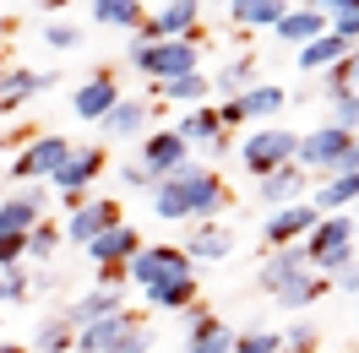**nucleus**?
Listing matches in <instances>:
<instances>
[{
	"label": "nucleus",
	"instance_id": "obj_1",
	"mask_svg": "<svg viewBox=\"0 0 359 353\" xmlns=\"http://www.w3.org/2000/svg\"><path fill=\"white\" fill-rule=\"evenodd\" d=\"M229 207V185L218 169H207V163H180L175 174H163L153 185V212L163 223H207L218 218Z\"/></svg>",
	"mask_w": 359,
	"mask_h": 353
},
{
	"label": "nucleus",
	"instance_id": "obj_2",
	"mask_svg": "<svg viewBox=\"0 0 359 353\" xmlns=\"http://www.w3.org/2000/svg\"><path fill=\"white\" fill-rule=\"evenodd\" d=\"M299 250H305V261H311L321 277H332L337 266L354 261V218H348V212H327V218L299 240Z\"/></svg>",
	"mask_w": 359,
	"mask_h": 353
},
{
	"label": "nucleus",
	"instance_id": "obj_3",
	"mask_svg": "<svg viewBox=\"0 0 359 353\" xmlns=\"http://www.w3.org/2000/svg\"><path fill=\"white\" fill-rule=\"evenodd\" d=\"M131 66L153 82H175L202 71V44L196 39H158V44H131Z\"/></svg>",
	"mask_w": 359,
	"mask_h": 353
},
{
	"label": "nucleus",
	"instance_id": "obj_4",
	"mask_svg": "<svg viewBox=\"0 0 359 353\" xmlns=\"http://www.w3.org/2000/svg\"><path fill=\"white\" fill-rule=\"evenodd\" d=\"M71 136L60 131H39V136H27L22 147H17V158H11V179H22V185H39V179H49L60 163L71 158Z\"/></svg>",
	"mask_w": 359,
	"mask_h": 353
},
{
	"label": "nucleus",
	"instance_id": "obj_5",
	"mask_svg": "<svg viewBox=\"0 0 359 353\" xmlns=\"http://www.w3.org/2000/svg\"><path fill=\"white\" fill-rule=\"evenodd\" d=\"M175 277H196L191 272V256L180 244H142L131 261H126V283H136L142 293L158 283H175Z\"/></svg>",
	"mask_w": 359,
	"mask_h": 353
},
{
	"label": "nucleus",
	"instance_id": "obj_6",
	"mask_svg": "<svg viewBox=\"0 0 359 353\" xmlns=\"http://www.w3.org/2000/svg\"><path fill=\"white\" fill-rule=\"evenodd\" d=\"M294 147H299L294 131H283V125H256V131L240 141V163L262 179V174H272L278 163H294Z\"/></svg>",
	"mask_w": 359,
	"mask_h": 353
},
{
	"label": "nucleus",
	"instance_id": "obj_7",
	"mask_svg": "<svg viewBox=\"0 0 359 353\" xmlns=\"http://www.w3.org/2000/svg\"><path fill=\"white\" fill-rule=\"evenodd\" d=\"M104 163H109V153H104V147H71V158L55 169V174H49V185H55L71 207H82V201H88V191H93V179L104 174Z\"/></svg>",
	"mask_w": 359,
	"mask_h": 353
},
{
	"label": "nucleus",
	"instance_id": "obj_8",
	"mask_svg": "<svg viewBox=\"0 0 359 353\" xmlns=\"http://www.w3.org/2000/svg\"><path fill=\"white\" fill-rule=\"evenodd\" d=\"M202 22V0H163L158 11H147V22L136 27V44H158V39H196Z\"/></svg>",
	"mask_w": 359,
	"mask_h": 353
},
{
	"label": "nucleus",
	"instance_id": "obj_9",
	"mask_svg": "<svg viewBox=\"0 0 359 353\" xmlns=\"http://www.w3.org/2000/svg\"><path fill=\"white\" fill-rule=\"evenodd\" d=\"M348 141H354V131H337V125H316L311 136H299V147H294V163L311 174V169H321V174H337V163H343V153H348Z\"/></svg>",
	"mask_w": 359,
	"mask_h": 353
},
{
	"label": "nucleus",
	"instance_id": "obj_10",
	"mask_svg": "<svg viewBox=\"0 0 359 353\" xmlns=\"http://www.w3.org/2000/svg\"><path fill=\"white\" fill-rule=\"evenodd\" d=\"M234 337L240 331L229 326L224 315H212L202 299L185 310V353H234Z\"/></svg>",
	"mask_w": 359,
	"mask_h": 353
},
{
	"label": "nucleus",
	"instance_id": "obj_11",
	"mask_svg": "<svg viewBox=\"0 0 359 353\" xmlns=\"http://www.w3.org/2000/svg\"><path fill=\"white\" fill-rule=\"evenodd\" d=\"M316 223H321V212L311 207V196L294 201V207H278V212H267V223H262V244L267 250H283V244H299L305 234H311Z\"/></svg>",
	"mask_w": 359,
	"mask_h": 353
},
{
	"label": "nucleus",
	"instance_id": "obj_12",
	"mask_svg": "<svg viewBox=\"0 0 359 353\" xmlns=\"http://www.w3.org/2000/svg\"><path fill=\"white\" fill-rule=\"evenodd\" d=\"M114 223H126V218H120V201L88 196L82 207H71V218H66V228H60V234H66L71 244H82V250H88V244L98 240L104 228H114Z\"/></svg>",
	"mask_w": 359,
	"mask_h": 353
},
{
	"label": "nucleus",
	"instance_id": "obj_13",
	"mask_svg": "<svg viewBox=\"0 0 359 353\" xmlns=\"http://www.w3.org/2000/svg\"><path fill=\"white\" fill-rule=\"evenodd\" d=\"M60 76L55 71H27V66H11L0 71V114H22L33 98H44Z\"/></svg>",
	"mask_w": 359,
	"mask_h": 353
},
{
	"label": "nucleus",
	"instance_id": "obj_14",
	"mask_svg": "<svg viewBox=\"0 0 359 353\" xmlns=\"http://www.w3.org/2000/svg\"><path fill=\"white\" fill-rule=\"evenodd\" d=\"M305 191H311V174H305L299 163H278L272 174L256 179V201H262L267 212H278V207H294V201H305Z\"/></svg>",
	"mask_w": 359,
	"mask_h": 353
},
{
	"label": "nucleus",
	"instance_id": "obj_15",
	"mask_svg": "<svg viewBox=\"0 0 359 353\" xmlns=\"http://www.w3.org/2000/svg\"><path fill=\"white\" fill-rule=\"evenodd\" d=\"M136 153H142L136 163H142V169H147L153 179L175 174L180 163H191V147H185V141H180L175 131H147L142 141H136Z\"/></svg>",
	"mask_w": 359,
	"mask_h": 353
},
{
	"label": "nucleus",
	"instance_id": "obj_16",
	"mask_svg": "<svg viewBox=\"0 0 359 353\" xmlns=\"http://www.w3.org/2000/svg\"><path fill=\"white\" fill-rule=\"evenodd\" d=\"M136 326H142V310H114V315H104V321L76 331V353H114L120 337H131Z\"/></svg>",
	"mask_w": 359,
	"mask_h": 353
},
{
	"label": "nucleus",
	"instance_id": "obj_17",
	"mask_svg": "<svg viewBox=\"0 0 359 353\" xmlns=\"http://www.w3.org/2000/svg\"><path fill=\"white\" fill-rule=\"evenodd\" d=\"M120 98H126V92H120V82H114L109 71H93L88 82L71 92V114H76V120H93V125H98V120H104V114H109L114 104H120Z\"/></svg>",
	"mask_w": 359,
	"mask_h": 353
},
{
	"label": "nucleus",
	"instance_id": "obj_18",
	"mask_svg": "<svg viewBox=\"0 0 359 353\" xmlns=\"http://www.w3.org/2000/svg\"><path fill=\"white\" fill-rule=\"evenodd\" d=\"M234 244H240V234L229 228V223H218V218H207V223H196L191 234H185V256H191V266L196 261H224V256H234Z\"/></svg>",
	"mask_w": 359,
	"mask_h": 353
},
{
	"label": "nucleus",
	"instance_id": "obj_19",
	"mask_svg": "<svg viewBox=\"0 0 359 353\" xmlns=\"http://www.w3.org/2000/svg\"><path fill=\"white\" fill-rule=\"evenodd\" d=\"M44 207H49V196L39 185H22V191L0 196V234H27L33 223H44Z\"/></svg>",
	"mask_w": 359,
	"mask_h": 353
},
{
	"label": "nucleus",
	"instance_id": "obj_20",
	"mask_svg": "<svg viewBox=\"0 0 359 353\" xmlns=\"http://www.w3.org/2000/svg\"><path fill=\"white\" fill-rule=\"evenodd\" d=\"M175 136L185 141V147H212V153H229V131L218 125V109L212 104H196V109L180 114Z\"/></svg>",
	"mask_w": 359,
	"mask_h": 353
},
{
	"label": "nucleus",
	"instance_id": "obj_21",
	"mask_svg": "<svg viewBox=\"0 0 359 353\" xmlns=\"http://www.w3.org/2000/svg\"><path fill=\"white\" fill-rule=\"evenodd\" d=\"M321 33H327V11L311 6V0L289 6V11H283V22L272 27V39H278V44H289V49H305L311 39H321Z\"/></svg>",
	"mask_w": 359,
	"mask_h": 353
},
{
	"label": "nucleus",
	"instance_id": "obj_22",
	"mask_svg": "<svg viewBox=\"0 0 359 353\" xmlns=\"http://www.w3.org/2000/svg\"><path fill=\"white\" fill-rule=\"evenodd\" d=\"M305 272H311L305 250H299V244H283V250H267V261H262V272H256V288L283 293V288H289L294 277H305Z\"/></svg>",
	"mask_w": 359,
	"mask_h": 353
},
{
	"label": "nucleus",
	"instance_id": "obj_23",
	"mask_svg": "<svg viewBox=\"0 0 359 353\" xmlns=\"http://www.w3.org/2000/svg\"><path fill=\"white\" fill-rule=\"evenodd\" d=\"M234 104H240V120H245V125H272V114L289 109V92L278 88V82H250Z\"/></svg>",
	"mask_w": 359,
	"mask_h": 353
},
{
	"label": "nucleus",
	"instance_id": "obj_24",
	"mask_svg": "<svg viewBox=\"0 0 359 353\" xmlns=\"http://www.w3.org/2000/svg\"><path fill=\"white\" fill-rule=\"evenodd\" d=\"M147 120H153V109H147L142 98H120L98 125H104L109 141H142V136H147Z\"/></svg>",
	"mask_w": 359,
	"mask_h": 353
},
{
	"label": "nucleus",
	"instance_id": "obj_25",
	"mask_svg": "<svg viewBox=\"0 0 359 353\" xmlns=\"http://www.w3.org/2000/svg\"><path fill=\"white\" fill-rule=\"evenodd\" d=\"M114 310H126V293L120 288H88L76 305L60 315L71 331H82V326H93V321H104V315H114Z\"/></svg>",
	"mask_w": 359,
	"mask_h": 353
},
{
	"label": "nucleus",
	"instance_id": "obj_26",
	"mask_svg": "<svg viewBox=\"0 0 359 353\" xmlns=\"http://www.w3.org/2000/svg\"><path fill=\"white\" fill-rule=\"evenodd\" d=\"M136 250H142V234H136L131 223H114V228H104V234L88 244V256H93L98 266H126Z\"/></svg>",
	"mask_w": 359,
	"mask_h": 353
},
{
	"label": "nucleus",
	"instance_id": "obj_27",
	"mask_svg": "<svg viewBox=\"0 0 359 353\" xmlns=\"http://www.w3.org/2000/svg\"><path fill=\"white\" fill-rule=\"evenodd\" d=\"M348 60V44L337 39V33H321V39H311L305 49H294V66L305 71V76H321V71H332Z\"/></svg>",
	"mask_w": 359,
	"mask_h": 353
},
{
	"label": "nucleus",
	"instance_id": "obj_28",
	"mask_svg": "<svg viewBox=\"0 0 359 353\" xmlns=\"http://www.w3.org/2000/svg\"><path fill=\"white\" fill-rule=\"evenodd\" d=\"M283 0H229V22L245 27V33H272V27L283 22Z\"/></svg>",
	"mask_w": 359,
	"mask_h": 353
},
{
	"label": "nucleus",
	"instance_id": "obj_29",
	"mask_svg": "<svg viewBox=\"0 0 359 353\" xmlns=\"http://www.w3.org/2000/svg\"><path fill=\"white\" fill-rule=\"evenodd\" d=\"M311 207L327 218V212H354L359 207V174H332L327 185H316Z\"/></svg>",
	"mask_w": 359,
	"mask_h": 353
},
{
	"label": "nucleus",
	"instance_id": "obj_30",
	"mask_svg": "<svg viewBox=\"0 0 359 353\" xmlns=\"http://www.w3.org/2000/svg\"><path fill=\"white\" fill-rule=\"evenodd\" d=\"M196 305V277H175V283L147 288V310H163V315H185Z\"/></svg>",
	"mask_w": 359,
	"mask_h": 353
},
{
	"label": "nucleus",
	"instance_id": "obj_31",
	"mask_svg": "<svg viewBox=\"0 0 359 353\" xmlns=\"http://www.w3.org/2000/svg\"><path fill=\"white\" fill-rule=\"evenodd\" d=\"M93 22L104 27H142L147 22V11H142V0H93Z\"/></svg>",
	"mask_w": 359,
	"mask_h": 353
},
{
	"label": "nucleus",
	"instance_id": "obj_32",
	"mask_svg": "<svg viewBox=\"0 0 359 353\" xmlns=\"http://www.w3.org/2000/svg\"><path fill=\"white\" fill-rule=\"evenodd\" d=\"M158 92H163L169 104H180V109H196L207 92H212V76L191 71V76H175V82H158Z\"/></svg>",
	"mask_w": 359,
	"mask_h": 353
},
{
	"label": "nucleus",
	"instance_id": "obj_33",
	"mask_svg": "<svg viewBox=\"0 0 359 353\" xmlns=\"http://www.w3.org/2000/svg\"><path fill=\"white\" fill-rule=\"evenodd\" d=\"M250 82H256V55H234V60H229V66L212 76V88L224 92V98H240Z\"/></svg>",
	"mask_w": 359,
	"mask_h": 353
},
{
	"label": "nucleus",
	"instance_id": "obj_34",
	"mask_svg": "<svg viewBox=\"0 0 359 353\" xmlns=\"http://www.w3.org/2000/svg\"><path fill=\"white\" fill-rule=\"evenodd\" d=\"M33 353H76V331H71L60 315H49V321H39V331H33Z\"/></svg>",
	"mask_w": 359,
	"mask_h": 353
},
{
	"label": "nucleus",
	"instance_id": "obj_35",
	"mask_svg": "<svg viewBox=\"0 0 359 353\" xmlns=\"http://www.w3.org/2000/svg\"><path fill=\"white\" fill-rule=\"evenodd\" d=\"M321 293H327V277H311V272H305V277H294V283L283 288V293H272V299L283 310H311Z\"/></svg>",
	"mask_w": 359,
	"mask_h": 353
},
{
	"label": "nucleus",
	"instance_id": "obj_36",
	"mask_svg": "<svg viewBox=\"0 0 359 353\" xmlns=\"http://www.w3.org/2000/svg\"><path fill=\"white\" fill-rule=\"evenodd\" d=\"M327 104H332V120H327V125L359 136V92L354 88H332V92H327Z\"/></svg>",
	"mask_w": 359,
	"mask_h": 353
},
{
	"label": "nucleus",
	"instance_id": "obj_37",
	"mask_svg": "<svg viewBox=\"0 0 359 353\" xmlns=\"http://www.w3.org/2000/svg\"><path fill=\"white\" fill-rule=\"evenodd\" d=\"M60 240H66V234H60L55 223H33V228L22 234V244H27V261H49V256L60 250Z\"/></svg>",
	"mask_w": 359,
	"mask_h": 353
},
{
	"label": "nucleus",
	"instance_id": "obj_38",
	"mask_svg": "<svg viewBox=\"0 0 359 353\" xmlns=\"http://www.w3.org/2000/svg\"><path fill=\"white\" fill-rule=\"evenodd\" d=\"M234 353H283V331L272 326H245L234 337Z\"/></svg>",
	"mask_w": 359,
	"mask_h": 353
},
{
	"label": "nucleus",
	"instance_id": "obj_39",
	"mask_svg": "<svg viewBox=\"0 0 359 353\" xmlns=\"http://www.w3.org/2000/svg\"><path fill=\"white\" fill-rule=\"evenodd\" d=\"M27 293H33V283H27V272H22V266L0 272V305H22Z\"/></svg>",
	"mask_w": 359,
	"mask_h": 353
},
{
	"label": "nucleus",
	"instance_id": "obj_40",
	"mask_svg": "<svg viewBox=\"0 0 359 353\" xmlns=\"http://www.w3.org/2000/svg\"><path fill=\"white\" fill-rule=\"evenodd\" d=\"M44 44L49 49H76L82 44V27L76 22H44Z\"/></svg>",
	"mask_w": 359,
	"mask_h": 353
},
{
	"label": "nucleus",
	"instance_id": "obj_41",
	"mask_svg": "<svg viewBox=\"0 0 359 353\" xmlns=\"http://www.w3.org/2000/svg\"><path fill=\"white\" fill-rule=\"evenodd\" d=\"M283 353H316V326L311 321H294L283 331Z\"/></svg>",
	"mask_w": 359,
	"mask_h": 353
},
{
	"label": "nucleus",
	"instance_id": "obj_42",
	"mask_svg": "<svg viewBox=\"0 0 359 353\" xmlns=\"http://www.w3.org/2000/svg\"><path fill=\"white\" fill-rule=\"evenodd\" d=\"M22 261H27L22 234H0V272H11V266H22Z\"/></svg>",
	"mask_w": 359,
	"mask_h": 353
},
{
	"label": "nucleus",
	"instance_id": "obj_43",
	"mask_svg": "<svg viewBox=\"0 0 359 353\" xmlns=\"http://www.w3.org/2000/svg\"><path fill=\"white\" fill-rule=\"evenodd\" d=\"M327 288H337V293H348V299H359V261L337 266L332 277H327Z\"/></svg>",
	"mask_w": 359,
	"mask_h": 353
},
{
	"label": "nucleus",
	"instance_id": "obj_44",
	"mask_svg": "<svg viewBox=\"0 0 359 353\" xmlns=\"http://www.w3.org/2000/svg\"><path fill=\"white\" fill-rule=\"evenodd\" d=\"M120 185H131V191H147V196H153V185H158V179H153V174H147V169H142V163L131 158V163H120Z\"/></svg>",
	"mask_w": 359,
	"mask_h": 353
},
{
	"label": "nucleus",
	"instance_id": "obj_45",
	"mask_svg": "<svg viewBox=\"0 0 359 353\" xmlns=\"http://www.w3.org/2000/svg\"><path fill=\"white\" fill-rule=\"evenodd\" d=\"M114 353H153V331L136 326L131 337H120V348H114Z\"/></svg>",
	"mask_w": 359,
	"mask_h": 353
},
{
	"label": "nucleus",
	"instance_id": "obj_46",
	"mask_svg": "<svg viewBox=\"0 0 359 353\" xmlns=\"http://www.w3.org/2000/svg\"><path fill=\"white\" fill-rule=\"evenodd\" d=\"M126 283V266H98V288H120Z\"/></svg>",
	"mask_w": 359,
	"mask_h": 353
},
{
	"label": "nucleus",
	"instance_id": "obj_47",
	"mask_svg": "<svg viewBox=\"0 0 359 353\" xmlns=\"http://www.w3.org/2000/svg\"><path fill=\"white\" fill-rule=\"evenodd\" d=\"M337 174H359V136L348 141V153H343V163H337Z\"/></svg>",
	"mask_w": 359,
	"mask_h": 353
},
{
	"label": "nucleus",
	"instance_id": "obj_48",
	"mask_svg": "<svg viewBox=\"0 0 359 353\" xmlns=\"http://www.w3.org/2000/svg\"><path fill=\"white\" fill-rule=\"evenodd\" d=\"M343 76H348V88L359 92V44L348 49V60H343Z\"/></svg>",
	"mask_w": 359,
	"mask_h": 353
},
{
	"label": "nucleus",
	"instance_id": "obj_49",
	"mask_svg": "<svg viewBox=\"0 0 359 353\" xmlns=\"http://www.w3.org/2000/svg\"><path fill=\"white\" fill-rule=\"evenodd\" d=\"M311 6H321L327 17H332V11H359V0H311Z\"/></svg>",
	"mask_w": 359,
	"mask_h": 353
},
{
	"label": "nucleus",
	"instance_id": "obj_50",
	"mask_svg": "<svg viewBox=\"0 0 359 353\" xmlns=\"http://www.w3.org/2000/svg\"><path fill=\"white\" fill-rule=\"evenodd\" d=\"M0 353H27L22 342H0Z\"/></svg>",
	"mask_w": 359,
	"mask_h": 353
},
{
	"label": "nucleus",
	"instance_id": "obj_51",
	"mask_svg": "<svg viewBox=\"0 0 359 353\" xmlns=\"http://www.w3.org/2000/svg\"><path fill=\"white\" fill-rule=\"evenodd\" d=\"M348 218H354V240H359V207H354V212H348Z\"/></svg>",
	"mask_w": 359,
	"mask_h": 353
},
{
	"label": "nucleus",
	"instance_id": "obj_52",
	"mask_svg": "<svg viewBox=\"0 0 359 353\" xmlns=\"http://www.w3.org/2000/svg\"><path fill=\"white\" fill-rule=\"evenodd\" d=\"M283 6H299V0H283Z\"/></svg>",
	"mask_w": 359,
	"mask_h": 353
}]
</instances>
